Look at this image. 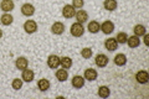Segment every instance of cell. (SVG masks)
<instances>
[{
  "label": "cell",
  "instance_id": "7a4b0ae2",
  "mask_svg": "<svg viewBox=\"0 0 149 99\" xmlns=\"http://www.w3.org/2000/svg\"><path fill=\"white\" fill-rule=\"evenodd\" d=\"M108 61H109V58L107 57L104 53H100V55H97V56H96L95 62H96V66H97V67L103 68V67H106V66L108 64Z\"/></svg>",
  "mask_w": 149,
  "mask_h": 99
},
{
  "label": "cell",
  "instance_id": "cb8c5ba5",
  "mask_svg": "<svg viewBox=\"0 0 149 99\" xmlns=\"http://www.w3.org/2000/svg\"><path fill=\"white\" fill-rule=\"evenodd\" d=\"M133 31H134V35L138 36V37L144 36L147 34V30H146V26L144 25H136L134 26V29H133Z\"/></svg>",
  "mask_w": 149,
  "mask_h": 99
},
{
  "label": "cell",
  "instance_id": "ffe728a7",
  "mask_svg": "<svg viewBox=\"0 0 149 99\" xmlns=\"http://www.w3.org/2000/svg\"><path fill=\"white\" fill-rule=\"evenodd\" d=\"M117 0H104V3H103V6L106 10H108V11H113L117 9Z\"/></svg>",
  "mask_w": 149,
  "mask_h": 99
},
{
  "label": "cell",
  "instance_id": "2e32d148",
  "mask_svg": "<svg viewBox=\"0 0 149 99\" xmlns=\"http://www.w3.org/2000/svg\"><path fill=\"white\" fill-rule=\"evenodd\" d=\"M27 64H29V61H27V58H25V57H19L15 62L16 68L20 69V71H24L25 68H27Z\"/></svg>",
  "mask_w": 149,
  "mask_h": 99
},
{
  "label": "cell",
  "instance_id": "52a82bcc",
  "mask_svg": "<svg viewBox=\"0 0 149 99\" xmlns=\"http://www.w3.org/2000/svg\"><path fill=\"white\" fill-rule=\"evenodd\" d=\"M101 30H102V32L103 34H106V35H109V34H112V32L114 31V24L112 22V21H104L103 24L101 25Z\"/></svg>",
  "mask_w": 149,
  "mask_h": 99
},
{
  "label": "cell",
  "instance_id": "8fae6325",
  "mask_svg": "<svg viewBox=\"0 0 149 99\" xmlns=\"http://www.w3.org/2000/svg\"><path fill=\"white\" fill-rule=\"evenodd\" d=\"M51 31H52V34L55 35H62L63 32H65V25L62 22H55L52 26H51Z\"/></svg>",
  "mask_w": 149,
  "mask_h": 99
},
{
  "label": "cell",
  "instance_id": "7402d4cb",
  "mask_svg": "<svg viewBox=\"0 0 149 99\" xmlns=\"http://www.w3.org/2000/svg\"><path fill=\"white\" fill-rule=\"evenodd\" d=\"M37 87H39V89L41 92H46L47 89H50V81L46 78L40 79V81L37 82Z\"/></svg>",
  "mask_w": 149,
  "mask_h": 99
},
{
  "label": "cell",
  "instance_id": "603a6c76",
  "mask_svg": "<svg viewBox=\"0 0 149 99\" xmlns=\"http://www.w3.org/2000/svg\"><path fill=\"white\" fill-rule=\"evenodd\" d=\"M0 21H1V24L4 26H9V25H11L13 24L14 17L9 12H5L4 15H1V17H0Z\"/></svg>",
  "mask_w": 149,
  "mask_h": 99
},
{
  "label": "cell",
  "instance_id": "30bf717a",
  "mask_svg": "<svg viewBox=\"0 0 149 99\" xmlns=\"http://www.w3.org/2000/svg\"><path fill=\"white\" fill-rule=\"evenodd\" d=\"M47 66L50 68H57L58 66H60V57L58 56H56V55H51L49 56V58H47Z\"/></svg>",
  "mask_w": 149,
  "mask_h": 99
},
{
  "label": "cell",
  "instance_id": "ac0fdd59",
  "mask_svg": "<svg viewBox=\"0 0 149 99\" xmlns=\"http://www.w3.org/2000/svg\"><path fill=\"white\" fill-rule=\"evenodd\" d=\"M114 63H116V66H119V67H122V66H124L125 63H127V56H125L124 53H118V55H116V57H114Z\"/></svg>",
  "mask_w": 149,
  "mask_h": 99
},
{
  "label": "cell",
  "instance_id": "3957f363",
  "mask_svg": "<svg viewBox=\"0 0 149 99\" xmlns=\"http://www.w3.org/2000/svg\"><path fill=\"white\" fill-rule=\"evenodd\" d=\"M24 30L27 32V34H35L37 31V24L34 20H27L24 24Z\"/></svg>",
  "mask_w": 149,
  "mask_h": 99
},
{
  "label": "cell",
  "instance_id": "7c38bea8",
  "mask_svg": "<svg viewBox=\"0 0 149 99\" xmlns=\"http://www.w3.org/2000/svg\"><path fill=\"white\" fill-rule=\"evenodd\" d=\"M0 8H1V10L4 12H9L14 10V8H15V5H14V1L13 0H3L1 4H0Z\"/></svg>",
  "mask_w": 149,
  "mask_h": 99
},
{
  "label": "cell",
  "instance_id": "5b68a950",
  "mask_svg": "<svg viewBox=\"0 0 149 99\" xmlns=\"http://www.w3.org/2000/svg\"><path fill=\"white\" fill-rule=\"evenodd\" d=\"M71 83H72L73 88L81 89L83 86H85V77H82V76H73L72 79H71Z\"/></svg>",
  "mask_w": 149,
  "mask_h": 99
},
{
  "label": "cell",
  "instance_id": "484cf974",
  "mask_svg": "<svg viewBox=\"0 0 149 99\" xmlns=\"http://www.w3.org/2000/svg\"><path fill=\"white\" fill-rule=\"evenodd\" d=\"M109 94H111V91L107 86H102V87L98 88V96L101 98H108Z\"/></svg>",
  "mask_w": 149,
  "mask_h": 99
},
{
  "label": "cell",
  "instance_id": "8992f818",
  "mask_svg": "<svg viewBox=\"0 0 149 99\" xmlns=\"http://www.w3.org/2000/svg\"><path fill=\"white\" fill-rule=\"evenodd\" d=\"M76 11L77 10L72 5H65L63 9H62V15L66 19H71V17H73L74 15H76Z\"/></svg>",
  "mask_w": 149,
  "mask_h": 99
},
{
  "label": "cell",
  "instance_id": "9c48e42d",
  "mask_svg": "<svg viewBox=\"0 0 149 99\" xmlns=\"http://www.w3.org/2000/svg\"><path fill=\"white\" fill-rule=\"evenodd\" d=\"M104 47H106V50H108V51H111V52H113V51L117 50L118 42H117V40H116V39H113V37H109L108 40H106Z\"/></svg>",
  "mask_w": 149,
  "mask_h": 99
},
{
  "label": "cell",
  "instance_id": "f546056e",
  "mask_svg": "<svg viewBox=\"0 0 149 99\" xmlns=\"http://www.w3.org/2000/svg\"><path fill=\"white\" fill-rule=\"evenodd\" d=\"M83 5H85V1L83 0H72V6L74 8V9H82L83 8Z\"/></svg>",
  "mask_w": 149,
  "mask_h": 99
},
{
  "label": "cell",
  "instance_id": "f1b7e54d",
  "mask_svg": "<svg viewBox=\"0 0 149 99\" xmlns=\"http://www.w3.org/2000/svg\"><path fill=\"white\" fill-rule=\"evenodd\" d=\"M81 56H82L83 58H86V60L91 58V57H92V50L88 48V47H86V48H83V50L81 51Z\"/></svg>",
  "mask_w": 149,
  "mask_h": 99
},
{
  "label": "cell",
  "instance_id": "d4e9b609",
  "mask_svg": "<svg viewBox=\"0 0 149 99\" xmlns=\"http://www.w3.org/2000/svg\"><path fill=\"white\" fill-rule=\"evenodd\" d=\"M60 64H61L65 69H68L72 67V60L70 57H61L60 58Z\"/></svg>",
  "mask_w": 149,
  "mask_h": 99
},
{
  "label": "cell",
  "instance_id": "e0dca14e",
  "mask_svg": "<svg viewBox=\"0 0 149 99\" xmlns=\"http://www.w3.org/2000/svg\"><path fill=\"white\" fill-rule=\"evenodd\" d=\"M88 31L91 32V34H97L100 30H101V25H100V22L98 21H96V20H92L90 21V24H88Z\"/></svg>",
  "mask_w": 149,
  "mask_h": 99
},
{
  "label": "cell",
  "instance_id": "ba28073f",
  "mask_svg": "<svg viewBox=\"0 0 149 99\" xmlns=\"http://www.w3.org/2000/svg\"><path fill=\"white\" fill-rule=\"evenodd\" d=\"M136 79H137L138 83L146 84L149 81V74H148L147 71H139V72H137V74H136Z\"/></svg>",
  "mask_w": 149,
  "mask_h": 99
},
{
  "label": "cell",
  "instance_id": "d6986e66",
  "mask_svg": "<svg viewBox=\"0 0 149 99\" xmlns=\"http://www.w3.org/2000/svg\"><path fill=\"white\" fill-rule=\"evenodd\" d=\"M127 44H128V46L130 47V48H136V47H138L139 45H141V40H139V37H138V36L134 35V36L128 37Z\"/></svg>",
  "mask_w": 149,
  "mask_h": 99
},
{
  "label": "cell",
  "instance_id": "5bb4252c",
  "mask_svg": "<svg viewBox=\"0 0 149 99\" xmlns=\"http://www.w3.org/2000/svg\"><path fill=\"white\" fill-rule=\"evenodd\" d=\"M74 17H76L77 22L83 24V22H86V21L88 20V14H87V11H85V10H82V9H80V10H77V11H76V15H74Z\"/></svg>",
  "mask_w": 149,
  "mask_h": 99
},
{
  "label": "cell",
  "instance_id": "1f68e13d",
  "mask_svg": "<svg viewBox=\"0 0 149 99\" xmlns=\"http://www.w3.org/2000/svg\"><path fill=\"white\" fill-rule=\"evenodd\" d=\"M1 37H3V31L0 30V39H1Z\"/></svg>",
  "mask_w": 149,
  "mask_h": 99
},
{
  "label": "cell",
  "instance_id": "83f0119b",
  "mask_svg": "<svg viewBox=\"0 0 149 99\" xmlns=\"http://www.w3.org/2000/svg\"><path fill=\"white\" fill-rule=\"evenodd\" d=\"M11 86H13V89H15V91H19V89H21V87H22V79L15 78V79L13 81Z\"/></svg>",
  "mask_w": 149,
  "mask_h": 99
},
{
  "label": "cell",
  "instance_id": "4fadbf2b",
  "mask_svg": "<svg viewBox=\"0 0 149 99\" xmlns=\"http://www.w3.org/2000/svg\"><path fill=\"white\" fill-rule=\"evenodd\" d=\"M22 81H25L27 83H30L34 81V78H35V73H34V71H31V69H27L25 68L24 71H22Z\"/></svg>",
  "mask_w": 149,
  "mask_h": 99
},
{
  "label": "cell",
  "instance_id": "4dcf8cb0",
  "mask_svg": "<svg viewBox=\"0 0 149 99\" xmlns=\"http://www.w3.org/2000/svg\"><path fill=\"white\" fill-rule=\"evenodd\" d=\"M148 40H149V36L146 34V35H144V44H146L147 46L149 45V41H148Z\"/></svg>",
  "mask_w": 149,
  "mask_h": 99
},
{
  "label": "cell",
  "instance_id": "277c9868",
  "mask_svg": "<svg viewBox=\"0 0 149 99\" xmlns=\"http://www.w3.org/2000/svg\"><path fill=\"white\" fill-rule=\"evenodd\" d=\"M21 14L27 17L32 16L35 14V6L31 5V4H24V5L21 6Z\"/></svg>",
  "mask_w": 149,
  "mask_h": 99
},
{
  "label": "cell",
  "instance_id": "9a60e30c",
  "mask_svg": "<svg viewBox=\"0 0 149 99\" xmlns=\"http://www.w3.org/2000/svg\"><path fill=\"white\" fill-rule=\"evenodd\" d=\"M97 76H98V73H97L96 69L93 68H87L85 71V79H87V81H96L97 79Z\"/></svg>",
  "mask_w": 149,
  "mask_h": 99
},
{
  "label": "cell",
  "instance_id": "44dd1931",
  "mask_svg": "<svg viewBox=\"0 0 149 99\" xmlns=\"http://www.w3.org/2000/svg\"><path fill=\"white\" fill-rule=\"evenodd\" d=\"M55 76L60 82H65V81H67V78H68V73H67V71L65 68L63 69H57Z\"/></svg>",
  "mask_w": 149,
  "mask_h": 99
},
{
  "label": "cell",
  "instance_id": "6da1fadb",
  "mask_svg": "<svg viewBox=\"0 0 149 99\" xmlns=\"http://www.w3.org/2000/svg\"><path fill=\"white\" fill-rule=\"evenodd\" d=\"M71 35L74 36V37H81L83 34H85V27H83L82 24L80 22H74L72 24V26H71Z\"/></svg>",
  "mask_w": 149,
  "mask_h": 99
},
{
  "label": "cell",
  "instance_id": "4316f807",
  "mask_svg": "<svg viewBox=\"0 0 149 99\" xmlns=\"http://www.w3.org/2000/svg\"><path fill=\"white\" fill-rule=\"evenodd\" d=\"M118 44L123 45V44H127V40H128V35L125 32H118L117 34V37H116Z\"/></svg>",
  "mask_w": 149,
  "mask_h": 99
}]
</instances>
